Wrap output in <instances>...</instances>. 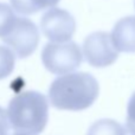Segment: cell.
Instances as JSON below:
<instances>
[{
    "instance_id": "1",
    "label": "cell",
    "mask_w": 135,
    "mask_h": 135,
    "mask_svg": "<svg viewBox=\"0 0 135 135\" xmlns=\"http://www.w3.org/2000/svg\"><path fill=\"white\" fill-rule=\"evenodd\" d=\"M100 94L98 82L88 72H72L57 77L49 89L50 103L56 109L79 112L94 104Z\"/></svg>"
},
{
    "instance_id": "2",
    "label": "cell",
    "mask_w": 135,
    "mask_h": 135,
    "mask_svg": "<svg viewBox=\"0 0 135 135\" xmlns=\"http://www.w3.org/2000/svg\"><path fill=\"white\" fill-rule=\"evenodd\" d=\"M11 128L16 133L40 134L49 120V103L43 94L26 90L16 95L7 108Z\"/></svg>"
},
{
    "instance_id": "3",
    "label": "cell",
    "mask_w": 135,
    "mask_h": 135,
    "mask_svg": "<svg viewBox=\"0 0 135 135\" xmlns=\"http://www.w3.org/2000/svg\"><path fill=\"white\" fill-rule=\"evenodd\" d=\"M42 61L51 74L65 75L78 69L83 61V55L79 46L74 42H51L43 49Z\"/></svg>"
},
{
    "instance_id": "4",
    "label": "cell",
    "mask_w": 135,
    "mask_h": 135,
    "mask_svg": "<svg viewBox=\"0 0 135 135\" xmlns=\"http://www.w3.org/2000/svg\"><path fill=\"white\" fill-rule=\"evenodd\" d=\"M1 39L18 58H26L37 49L39 31L36 24L28 18L17 17L13 27Z\"/></svg>"
},
{
    "instance_id": "5",
    "label": "cell",
    "mask_w": 135,
    "mask_h": 135,
    "mask_svg": "<svg viewBox=\"0 0 135 135\" xmlns=\"http://www.w3.org/2000/svg\"><path fill=\"white\" fill-rule=\"evenodd\" d=\"M83 56L89 65L105 68L114 63L119 57V50L108 32H94L84 39Z\"/></svg>"
},
{
    "instance_id": "6",
    "label": "cell",
    "mask_w": 135,
    "mask_h": 135,
    "mask_svg": "<svg viewBox=\"0 0 135 135\" xmlns=\"http://www.w3.org/2000/svg\"><path fill=\"white\" fill-rule=\"evenodd\" d=\"M40 30L50 42H69L76 31V21L66 9L52 7L43 14Z\"/></svg>"
},
{
    "instance_id": "7",
    "label": "cell",
    "mask_w": 135,
    "mask_h": 135,
    "mask_svg": "<svg viewBox=\"0 0 135 135\" xmlns=\"http://www.w3.org/2000/svg\"><path fill=\"white\" fill-rule=\"evenodd\" d=\"M112 38L119 51L126 54L135 52V17L129 16L115 24Z\"/></svg>"
},
{
    "instance_id": "8",
    "label": "cell",
    "mask_w": 135,
    "mask_h": 135,
    "mask_svg": "<svg viewBox=\"0 0 135 135\" xmlns=\"http://www.w3.org/2000/svg\"><path fill=\"white\" fill-rule=\"evenodd\" d=\"M13 9L19 14L30 16L42 9L55 7L59 0H9Z\"/></svg>"
},
{
    "instance_id": "9",
    "label": "cell",
    "mask_w": 135,
    "mask_h": 135,
    "mask_svg": "<svg viewBox=\"0 0 135 135\" xmlns=\"http://www.w3.org/2000/svg\"><path fill=\"white\" fill-rule=\"evenodd\" d=\"M86 135H127L126 129L110 119H102L94 122L89 128Z\"/></svg>"
},
{
    "instance_id": "10",
    "label": "cell",
    "mask_w": 135,
    "mask_h": 135,
    "mask_svg": "<svg viewBox=\"0 0 135 135\" xmlns=\"http://www.w3.org/2000/svg\"><path fill=\"white\" fill-rule=\"evenodd\" d=\"M16 64V55L9 47L0 45V81L12 74Z\"/></svg>"
},
{
    "instance_id": "11",
    "label": "cell",
    "mask_w": 135,
    "mask_h": 135,
    "mask_svg": "<svg viewBox=\"0 0 135 135\" xmlns=\"http://www.w3.org/2000/svg\"><path fill=\"white\" fill-rule=\"evenodd\" d=\"M17 16L14 14L11 6L0 2V38L5 37L11 31L16 23Z\"/></svg>"
},
{
    "instance_id": "12",
    "label": "cell",
    "mask_w": 135,
    "mask_h": 135,
    "mask_svg": "<svg viewBox=\"0 0 135 135\" xmlns=\"http://www.w3.org/2000/svg\"><path fill=\"white\" fill-rule=\"evenodd\" d=\"M126 128L131 135H135V93L129 98L128 105H127Z\"/></svg>"
},
{
    "instance_id": "13",
    "label": "cell",
    "mask_w": 135,
    "mask_h": 135,
    "mask_svg": "<svg viewBox=\"0 0 135 135\" xmlns=\"http://www.w3.org/2000/svg\"><path fill=\"white\" fill-rule=\"evenodd\" d=\"M11 123H9L8 114L2 107H0V135H8Z\"/></svg>"
},
{
    "instance_id": "14",
    "label": "cell",
    "mask_w": 135,
    "mask_h": 135,
    "mask_svg": "<svg viewBox=\"0 0 135 135\" xmlns=\"http://www.w3.org/2000/svg\"><path fill=\"white\" fill-rule=\"evenodd\" d=\"M13 135H28V134H25V133H16V134H13Z\"/></svg>"
},
{
    "instance_id": "15",
    "label": "cell",
    "mask_w": 135,
    "mask_h": 135,
    "mask_svg": "<svg viewBox=\"0 0 135 135\" xmlns=\"http://www.w3.org/2000/svg\"><path fill=\"white\" fill-rule=\"evenodd\" d=\"M134 6H135V2H134Z\"/></svg>"
}]
</instances>
